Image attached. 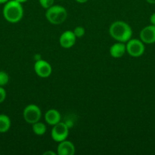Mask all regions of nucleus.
<instances>
[{
  "mask_svg": "<svg viewBox=\"0 0 155 155\" xmlns=\"http://www.w3.org/2000/svg\"><path fill=\"white\" fill-rule=\"evenodd\" d=\"M42 117V111L39 106L34 104H30L26 106L23 110V117L24 120L30 124L38 122Z\"/></svg>",
  "mask_w": 155,
  "mask_h": 155,
  "instance_id": "4",
  "label": "nucleus"
},
{
  "mask_svg": "<svg viewBox=\"0 0 155 155\" xmlns=\"http://www.w3.org/2000/svg\"><path fill=\"white\" fill-rule=\"evenodd\" d=\"M5 19L11 24H17L24 17V8L22 4L16 0H9L5 4L2 9Z\"/></svg>",
  "mask_w": 155,
  "mask_h": 155,
  "instance_id": "2",
  "label": "nucleus"
},
{
  "mask_svg": "<svg viewBox=\"0 0 155 155\" xmlns=\"http://www.w3.org/2000/svg\"><path fill=\"white\" fill-rule=\"evenodd\" d=\"M109 35L117 42H127L132 39V29L129 24L123 21H115L111 24L109 28Z\"/></svg>",
  "mask_w": 155,
  "mask_h": 155,
  "instance_id": "1",
  "label": "nucleus"
},
{
  "mask_svg": "<svg viewBox=\"0 0 155 155\" xmlns=\"http://www.w3.org/2000/svg\"><path fill=\"white\" fill-rule=\"evenodd\" d=\"M140 39L144 44L155 43V25L150 24L144 27L140 32Z\"/></svg>",
  "mask_w": 155,
  "mask_h": 155,
  "instance_id": "9",
  "label": "nucleus"
},
{
  "mask_svg": "<svg viewBox=\"0 0 155 155\" xmlns=\"http://www.w3.org/2000/svg\"><path fill=\"white\" fill-rule=\"evenodd\" d=\"M56 153L58 155H74L75 154V147L72 142L65 139L59 142Z\"/></svg>",
  "mask_w": 155,
  "mask_h": 155,
  "instance_id": "10",
  "label": "nucleus"
},
{
  "mask_svg": "<svg viewBox=\"0 0 155 155\" xmlns=\"http://www.w3.org/2000/svg\"><path fill=\"white\" fill-rule=\"evenodd\" d=\"M144 51L145 45L141 39H130L126 42V52L132 57H141Z\"/></svg>",
  "mask_w": 155,
  "mask_h": 155,
  "instance_id": "5",
  "label": "nucleus"
},
{
  "mask_svg": "<svg viewBox=\"0 0 155 155\" xmlns=\"http://www.w3.org/2000/svg\"><path fill=\"white\" fill-rule=\"evenodd\" d=\"M75 1L77 2L81 3V4H83V3L87 2H88V0H75Z\"/></svg>",
  "mask_w": 155,
  "mask_h": 155,
  "instance_id": "21",
  "label": "nucleus"
},
{
  "mask_svg": "<svg viewBox=\"0 0 155 155\" xmlns=\"http://www.w3.org/2000/svg\"><path fill=\"white\" fill-rule=\"evenodd\" d=\"M147 3L149 4H151V5H155V0H146Z\"/></svg>",
  "mask_w": 155,
  "mask_h": 155,
  "instance_id": "22",
  "label": "nucleus"
},
{
  "mask_svg": "<svg viewBox=\"0 0 155 155\" xmlns=\"http://www.w3.org/2000/svg\"><path fill=\"white\" fill-rule=\"evenodd\" d=\"M126 52V45L124 42H117L109 48V54L113 58H122Z\"/></svg>",
  "mask_w": 155,
  "mask_h": 155,
  "instance_id": "11",
  "label": "nucleus"
},
{
  "mask_svg": "<svg viewBox=\"0 0 155 155\" xmlns=\"http://www.w3.org/2000/svg\"><path fill=\"white\" fill-rule=\"evenodd\" d=\"M69 134V127L66 123L59 122L53 126L51 130V137L56 142H60L65 140Z\"/></svg>",
  "mask_w": 155,
  "mask_h": 155,
  "instance_id": "6",
  "label": "nucleus"
},
{
  "mask_svg": "<svg viewBox=\"0 0 155 155\" xmlns=\"http://www.w3.org/2000/svg\"><path fill=\"white\" fill-rule=\"evenodd\" d=\"M74 35L77 38H81L82 36H84L85 34V29L81 26H78L73 30Z\"/></svg>",
  "mask_w": 155,
  "mask_h": 155,
  "instance_id": "16",
  "label": "nucleus"
},
{
  "mask_svg": "<svg viewBox=\"0 0 155 155\" xmlns=\"http://www.w3.org/2000/svg\"><path fill=\"white\" fill-rule=\"evenodd\" d=\"M9 0H0V4H5Z\"/></svg>",
  "mask_w": 155,
  "mask_h": 155,
  "instance_id": "23",
  "label": "nucleus"
},
{
  "mask_svg": "<svg viewBox=\"0 0 155 155\" xmlns=\"http://www.w3.org/2000/svg\"><path fill=\"white\" fill-rule=\"evenodd\" d=\"M16 1L22 4V3H24V2H27V1H28V0H16Z\"/></svg>",
  "mask_w": 155,
  "mask_h": 155,
  "instance_id": "24",
  "label": "nucleus"
},
{
  "mask_svg": "<svg viewBox=\"0 0 155 155\" xmlns=\"http://www.w3.org/2000/svg\"><path fill=\"white\" fill-rule=\"evenodd\" d=\"M55 0H39V3L40 6L43 8L47 9L54 5Z\"/></svg>",
  "mask_w": 155,
  "mask_h": 155,
  "instance_id": "17",
  "label": "nucleus"
},
{
  "mask_svg": "<svg viewBox=\"0 0 155 155\" xmlns=\"http://www.w3.org/2000/svg\"><path fill=\"white\" fill-rule=\"evenodd\" d=\"M6 95H7V93H6L5 89L3 88V86H0V104L4 102L6 98Z\"/></svg>",
  "mask_w": 155,
  "mask_h": 155,
  "instance_id": "18",
  "label": "nucleus"
},
{
  "mask_svg": "<svg viewBox=\"0 0 155 155\" xmlns=\"http://www.w3.org/2000/svg\"><path fill=\"white\" fill-rule=\"evenodd\" d=\"M150 24H152V25H155V12L150 15Z\"/></svg>",
  "mask_w": 155,
  "mask_h": 155,
  "instance_id": "19",
  "label": "nucleus"
},
{
  "mask_svg": "<svg viewBox=\"0 0 155 155\" xmlns=\"http://www.w3.org/2000/svg\"><path fill=\"white\" fill-rule=\"evenodd\" d=\"M43 155H57V153L54 152V151H46V152L43 153Z\"/></svg>",
  "mask_w": 155,
  "mask_h": 155,
  "instance_id": "20",
  "label": "nucleus"
},
{
  "mask_svg": "<svg viewBox=\"0 0 155 155\" xmlns=\"http://www.w3.org/2000/svg\"><path fill=\"white\" fill-rule=\"evenodd\" d=\"M33 69L36 75L40 78H48L53 72L51 64L43 59H39L35 62Z\"/></svg>",
  "mask_w": 155,
  "mask_h": 155,
  "instance_id": "7",
  "label": "nucleus"
},
{
  "mask_svg": "<svg viewBox=\"0 0 155 155\" xmlns=\"http://www.w3.org/2000/svg\"><path fill=\"white\" fill-rule=\"evenodd\" d=\"M32 130L36 136H43L46 132V126L43 123L38 121L32 124Z\"/></svg>",
  "mask_w": 155,
  "mask_h": 155,
  "instance_id": "14",
  "label": "nucleus"
},
{
  "mask_svg": "<svg viewBox=\"0 0 155 155\" xmlns=\"http://www.w3.org/2000/svg\"><path fill=\"white\" fill-rule=\"evenodd\" d=\"M9 82V76L6 72L0 71V86H5Z\"/></svg>",
  "mask_w": 155,
  "mask_h": 155,
  "instance_id": "15",
  "label": "nucleus"
},
{
  "mask_svg": "<svg viewBox=\"0 0 155 155\" xmlns=\"http://www.w3.org/2000/svg\"><path fill=\"white\" fill-rule=\"evenodd\" d=\"M60 1H63V0H60Z\"/></svg>",
  "mask_w": 155,
  "mask_h": 155,
  "instance_id": "25",
  "label": "nucleus"
},
{
  "mask_svg": "<svg viewBox=\"0 0 155 155\" xmlns=\"http://www.w3.org/2000/svg\"><path fill=\"white\" fill-rule=\"evenodd\" d=\"M12 122L8 115L0 114V133H5L10 130Z\"/></svg>",
  "mask_w": 155,
  "mask_h": 155,
  "instance_id": "13",
  "label": "nucleus"
},
{
  "mask_svg": "<svg viewBox=\"0 0 155 155\" xmlns=\"http://www.w3.org/2000/svg\"><path fill=\"white\" fill-rule=\"evenodd\" d=\"M77 37L71 30H65L59 36V44L63 48H71L74 45Z\"/></svg>",
  "mask_w": 155,
  "mask_h": 155,
  "instance_id": "8",
  "label": "nucleus"
},
{
  "mask_svg": "<svg viewBox=\"0 0 155 155\" xmlns=\"http://www.w3.org/2000/svg\"><path fill=\"white\" fill-rule=\"evenodd\" d=\"M45 17L51 24L59 25L63 24L67 19L68 12L63 6L53 5V6L46 9Z\"/></svg>",
  "mask_w": 155,
  "mask_h": 155,
  "instance_id": "3",
  "label": "nucleus"
},
{
  "mask_svg": "<svg viewBox=\"0 0 155 155\" xmlns=\"http://www.w3.org/2000/svg\"><path fill=\"white\" fill-rule=\"evenodd\" d=\"M46 123L50 126H54L61 121V114L56 109H50L44 115Z\"/></svg>",
  "mask_w": 155,
  "mask_h": 155,
  "instance_id": "12",
  "label": "nucleus"
}]
</instances>
